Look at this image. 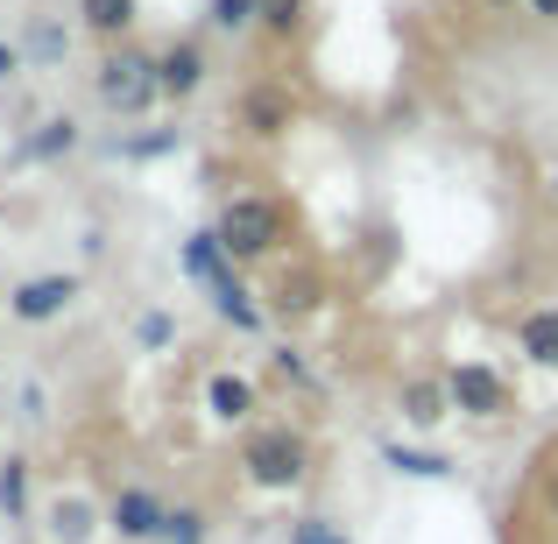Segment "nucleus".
<instances>
[{
    "label": "nucleus",
    "mask_w": 558,
    "mask_h": 544,
    "mask_svg": "<svg viewBox=\"0 0 558 544\" xmlns=\"http://www.w3.org/2000/svg\"><path fill=\"white\" fill-rule=\"evenodd\" d=\"M205 71H213V64H205V50H198L191 36L156 50V78H163V99H191V93L205 85Z\"/></svg>",
    "instance_id": "8"
},
{
    "label": "nucleus",
    "mask_w": 558,
    "mask_h": 544,
    "mask_svg": "<svg viewBox=\"0 0 558 544\" xmlns=\"http://www.w3.org/2000/svg\"><path fill=\"white\" fill-rule=\"evenodd\" d=\"M14 71H22V50H14V43H0V78H14Z\"/></svg>",
    "instance_id": "26"
},
{
    "label": "nucleus",
    "mask_w": 558,
    "mask_h": 544,
    "mask_svg": "<svg viewBox=\"0 0 558 544\" xmlns=\"http://www.w3.org/2000/svg\"><path fill=\"white\" fill-rule=\"evenodd\" d=\"M290 544H347V537H340V531H332V523H326V517H304V523H298V531H290Z\"/></svg>",
    "instance_id": "23"
},
{
    "label": "nucleus",
    "mask_w": 558,
    "mask_h": 544,
    "mask_svg": "<svg viewBox=\"0 0 558 544\" xmlns=\"http://www.w3.org/2000/svg\"><path fill=\"white\" fill-rule=\"evenodd\" d=\"M93 93L107 113H149L156 99H163V78H156V57L135 50V43H113L107 57H99L93 71Z\"/></svg>",
    "instance_id": "2"
},
{
    "label": "nucleus",
    "mask_w": 558,
    "mask_h": 544,
    "mask_svg": "<svg viewBox=\"0 0 558 544\" xmlns=\"http://www.w3.org/2000/svg\"><path fill=\"white\" fill-rule=\"evenodd\" d=\"M219 247H227L233 262H269L276 247H283V205L262 198V191H241V198L219 205Z\"/></svg>",
    "instance_id": "3"
},
{
    "label": "nucleus",
    "mask_w": 558,
    "mask_h": 544,
    "mask_svg": "<svg viewBox=\"0 0 558 544\" xmlns=\"http://www.w3.org/2000/svg\"><path fill=\"white\" fill-rule=\"evenodd\" d=\"M205 410H213L219 424H247L255 418V382L247 375H213L205 382Z\"/></svg>",
    "instance_id": "12"
},
{
    "label": "nucleus",
    "mask_w": 558,
    "mask_h": 544,
    "mask_svg": "<svg viewBox=\"0 0 558 544\" xmlns=\"http://www.w3.org/2000/svg\"><path fill=\"white\" fill-rule=\"evenodd\" d=\"M318 298H326V276H318L312 269V262H298V269H283V276H276V312H283V318H304V312H318Z\"/></svg>",
    "instance_id": "11"
},
{
    "label": "nucleus",
    "mask_w": 558,
    "mask_h": 544,
    "mask_svg": "<svg viewBox=\"0 0 558 544\" xmlns=\"http://www.w3.org/2000/svg\"><path fill=\"white\" fill-rule=\"evenodd\" d=\"M381 460H389L396 474H410V481H438V474H452L446 452H424V446H381Z\"/></svg>",
    "instance_id": "16"
},
{
    "label": "nucleus",
    "mask_w": 558,
    "mask_h": 544,
    "mask_svg": "<svg viewBox=\"0 0 558 544\" xmlns=\"http://www.w3.org/2000/svg\"><path fill=\"white\" fill-rule=\"evenodd\" d=\"M71 149H78V121L71 113H57V121H43L28 135V156H71Z\"/></svg>",
    "instance_id": "17"
},
{
    "label": "nucleus",
    "mask_w": 558,
    "mask_h": 544,
    "mask_svg": "<svg viewBox=\"0 0 558 544\" xmlns=\"http://www.w3.org/2000/svg\"><path fill=\"white\" fill-rule=\"evenodd\" d=\"M64 28H57V22H36V28H28V57H43V64H57V57H64Z\"/></svg>",
    "instance_id": "22"
},
{
    "label": "nucleus",
    "mask_w": 558,
    "mask_h": 544,
    "mask_svg": "<svg viewBox=\"0 0 558 544\" xmlns=\"http://www.w3.org/2000/svg\"><path fill=\"white\" fill-rule=\"evenodd\" d=\"M481 8H488V14H509V8H517V0H481Z\"/></svg>",
    "instance_id": "29"
},
{
    "label": "nucleus",
    "mask_w": 558,
    "mask_h": 544,
    "mask_svg": "<svg viewBox=\"0 0 558 544\" xmlns=\"http://www.w3.org/2000/svg\"><path fill=\"white\" fill-rule=\"evenodd\" d=\"M545 184H551V198H558V164H551V178H545Z\"/></svg>",
    "instance_id": "30"
},
{
    "label": "nucleus",
    "mask_w": 558,
    "mask_h": 544,
    "mask_svg": "<svg viewBox=\"0 0 558 544\" xmlns=\"http://www.w3.org/2000/svg\"><path fill=\"white\" fill-rule=\"evenodd\" d=\"M205 509H170V523H163V544H205Z\"/></svg>",
    "instance_id": "21"
},
{
    "label": "nucleus",
    "mask_w": 558,
    "mask_h": 544,
    "mask_svg": "<svg viewBox=\"0 0 558 544\" xmlns=\"http://www.w3.org/2000/svg\"><path fill=\"white\" fill-rule=\"evenodd\" d=\"M241 474L269 495H290V488L312 481V446H304V432H290V424H262V432L241 438Z\"/></svg>",
    "instance_id": "1"
},
{
    "label": "nucleus",
    "mask_w": 558,
    "mask_h": 544,
    "mask_svg": "<svg viewBox=\"0 0 558 544\" xmlns=\"http://www.w3.org/2000/svg\"><path fill=\"white\" fill-rule=\"evenodd\" d=\"M213 28L219 36H247V28H262V0H213Z\"/></svg>",
    "instance_id": "18"
},
{
    "label": "nucleus",
    "mask_w": 558,
    "mask_h": 544,
    "mask_svg": "<svg viewBox=\"0 0 558 544\" xmlns=\"http://www.w3.org/2000/svg\"><path fill=\"white\" fill-rule=\"evenodd\" d=\"M107 517H113V531H121V537H163V523H170V509L163 503H156V495L149 488H121V495H113V509H107Z\"/></svg>",
    "instance_id": "10"
},
{
    "label": "nucleus",
    "mask_w": 558,
    "mask_h": 544,
    "mask_svg": "<svg viewBox=\"0 0 558 544\" xmlns=\"http://www.w3.org/2000/svg\"><path fill=\"white\" fill-rule=\"evenodd\" d=\"M78 22L93 28L99 43H128V28H135V0H78Z\"/></svg>",
    "instance_id": "14"
},
{
    "label": "nucleus",
    "mask_w": 558,
    "mask_h": 544,
    "mask_svg": "<svg viewBox=\"0 0 558 544\" xmlns=\"http://www.w3.org/2000/svg\"><path fill=\"white\" fill-rule=\"evenodd\" d=\"M446 389H452V410H466V418H509V382L488 361H460L446 375Z\"/></svg>",
    "instance_id": "5"
},
{
    "label": "nucleus",
    "mask_w": 558,
    "mask_h": 544,
    "mask_svg": "<svg viewBox=\"0 0 558 544\" xmlns=\"http://www.w3.org/2000/svg\"><path fill=\"white\" fill-rule=\"evenodd\" d=\"M396 410H403V424L432 432V424L452 410V389H446V375H410L403 389H396Z\"/></svg>",
    "instance_id": "9"
},
{
    "label": "nucleus",
    "mask_w": 558,
    "mask_h": 544,
    "mask_svg": "<svg viewBox=\"0 0 558 544\" xmlns=\"http://www.w3.org/2000/svg\"><path fill=\"white\" fill-rule=\"evenodd\" d=\"M290 121H298V99H290V85H247V93H241V128H247L255 142L290 135Z\"/></svg>",
    "instance_id": "7"
},
{
    "label": "nucleus",
    "mask_w": 558,
    "mask_h": 544,
    "mask_svg": "<svg viewBox=\"0 0 558 544\" xmlns=\"http://www.w3.org/2000/svg\"><path fill=\"white\" fill-rule=\"evenodd\" d=\"M0 517H8V523L28 517V467H22V460L0 467Z\"/></svg>",
    "instance_id": "19"
},
{
    "label": "nucleus",
    "mask_w": 558,
    "mask_h": 544,
    "mask_svg": "<svg viewBox=\"0 0 558 544\" xmlns=\"http://www.w3.org/2000/svg\"><path fill=\"white\" fill-rule=\"evenodd\" d=\"M517 347H523L537 367H558V304H537V312L517 318Z\"/></svg>",
    "instance_id": "13"
},
{
    "label": "nucleus",
    "mask_w": 558,
    "mask_h": 544,
    "mask_svg": "<svg viewBox=\"0 0 558 544\" xmlns=\"http://www.w3.org/2000/svg\"><path fill=\"white\" fill-rule=\"evenodd\" d=\"M523 14H537V22H558V0H523Z\"/></svg>",
    "instance_id": "27"
},
{
    "label": "nucleus",
    "mask_w": 558,
    "mask_h": 544,
    "mask_svg": "<svg viewBox=\"0 0 558 544\" xmlns=\"http://www.w3.org/2000/svg\"><path fill=\"white\" fill-rule=\"evenodd\" d=\"M262 28H269L276 43H290L304 28V0H262Z\"/></svg>",
    "instance_id": "20"
},
{
    "label": "nucleus",
    "mask_w": 558,
    "mask_h": 544,
    "mask_svg": "<svg viewBox=\"0 0 558 544\" xmlns=\"http://www.w3.org/2000/svg\"><path fill=\"white\" fill-rule=\"evenodd\" d=\"M71 298H78V276H28L8 298V312L22 318V326H50V318L71 312Z\"/></svg>",
    "instance_id": "6"
},
{
    "label": "nucleus",
    "mask_w": 558,
    "mask_h": 544,
    "mask_svg": "<svg viewBox=\"0 0 558 544\" xmlns=\"http://www.w3.org/2000/svg\"><path fill=\"white\" fill-rule=\"evenodd\" d=\"M50 537L57 544H85L93 537V503H85V495H57L50 503Z\"/></svg>",
    "instance_id": "15"
},
{
    "label": "nucleus",
    "mask_w": 558,
    "mask_h": 544,
    "mask_svg": "<svg viewBox=\"0 0 558 544\" xmlns=\"http://www.w3.org/2000/svg\"><path fill=\"white\" fill-rule=\"evenodd\" d=\"M545 509H551V517H558V467H551V474H545Z\"/></svg>",
    "instance_id": "28"
},
{
    "label": "nucleus",
    "mask_w": 558,
    "mask_h": 544,
    "mask_svg": "<svg viewBox=\"0 0 558 544\" xmlns=\"http://www.w3.org/2000/svg\"><path fill=\"white\" fill-rule=\"evenodd\" d=\"M276 375H283V382H304V389H312V367H304V354H290V347H276Z\"/></svg>",
    "instance_id": "24"
},
{
    "label": "nucleus",
    "mask_w": 558,
    "mask_h": 544,
    "mask_svg": "<svg viewBox=\"0 0 558 544\" xmlns=\"http://www.w3.org/2000/svg\"><path fill=\"white\" fill-rule=\"evenodd\" d=\"M184 269L198 276L205 290H213L219 318H233L241 333H255V326H262V304L241 290V276H233V255L219 247V233H191V241H184Z\"/></svg>",
    "instance_id": "4"
},
{
    "label": "nucleus",
    "mask_w": 558,
    "mask_h": 544,
    "mask_svg": "<svg viewBox=\"0 0 558 544\" xmlns=\"http://www.w3.org/2000/svg\"><path fill=\"white\" fill-rule=\"evenodd\" d=\"M135 333H142V347H163V340H170V318H163V312H149Z\"/></svg>",
    "instance_id": "25"
}]
</instances>
